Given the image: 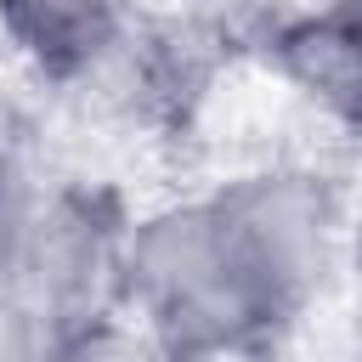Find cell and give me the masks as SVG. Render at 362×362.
<instances>
[{"label": "cell", "instance_id": "cell-1", "mask_svg": "<svg viewBox=\"0 0 362 362\" xmlns=\"http://www.w3.org/2000/svg\"><path fill=\"white\" fill-rule=\"evenodd\" d=\"M130 226L90 192L17 181L0 204V351L45 362L74 334L124 311Z\"/></svg>", "mask_w": 362, "mask_h": 362}, {"label": "cell", "instance_id": "cell-2", "mask_svg": "<svg viewBox=\"0 0 362 362\" xmlns=\"http://www.w3.org/2000/svg\"><path fill=\"white\" fill-rule=\"evenodd\" d=\"M124 317L158 345L198 351H266L277 339L255 300L215 198H187L141 215L124 238Z\"/></svg>", "mask_w": 362, "mask_h": 362}, {"label": "cell", "instance_id": "cell-3", "mask_svg": "<svg viewBox=\"0 0 362 362\" xmlns=\"http://www.w3.org/2000/svg\"><path fill=\"white\" fill-rule=\"evenodd\" d=\"M209 198L221 209V226L238 249L255 300L283 334L345 249V221L328 181L305 170H260L215 187Z\"/></svg>", "mask_w": 362, "mask_h": 362}, {"label": "cell", "instance_id": "cell-4", "mask_svg": "<svg viewBox=\"0 0 362 362\" xmlns=\"http://www.w3.org/2000/svg\"><path fill=\"white\" fill-rule=\"evenodd\" d=\"M17 57L51 79H90L119 62L136 34V0H0Z\"/></svg>", "mask_w": 362, "mask_h": 362}, {"label": "cell", "instance_id": "cell-5", "mask_svg": "<svg viewBox=\"0 0 362 362\" xmlns=\"http://www.w3.org/2000/svg\"><path fill=\"white\" fill-rule=\"evenodd\" d=\"M272 51L311 102L362 130V0H328L322 11L294 17L277 28Z\"/></svg>", "mask_w": 362, "mask_h": 362}, {"label": "cell", "instance_id": "cell-6", "mask_svg": "<svg viewBox=\"0 0 362 362\" xmlns=\"http://www.w3.org/2000/svg\"><path fill=\"white\" fill-rule=\"evenodd\" d=\"M45 362H175V351L158 345L136 317L119 311V317L85 328V334H74L68 345H57Z\"/></svg>", "mask_w": 362, "mask_h": 362}, {"label": "cell", "instance_id": "cell-7", "mask_svg": "<svg viewBox=\"0 0 362 362\" xmlns=\"http://www.w3.org/2000/svg\"><path fill=\"white\" fill-rule=\"evenodd\" d=\"M345 255H351V283H356V305H362V221L351 226V238H345Z\"/></svg>", "mask_w": 362, "mask_h": 362}, {"label": "cell", "instance_id": "cell-8", "mask_svg": "<svg viewBox=\"0 0 362 362\" xmlns=\"http://www.w3.org/2000/svg\"><path fill=\"white\" fill-rule=\"evenodd\" d=\"M17 181H23V170L11 164V153H6V141H0V198H6V192H11Z\"/></svg>", "mask_w": 362, "mask_h": 362}]
</instances>
